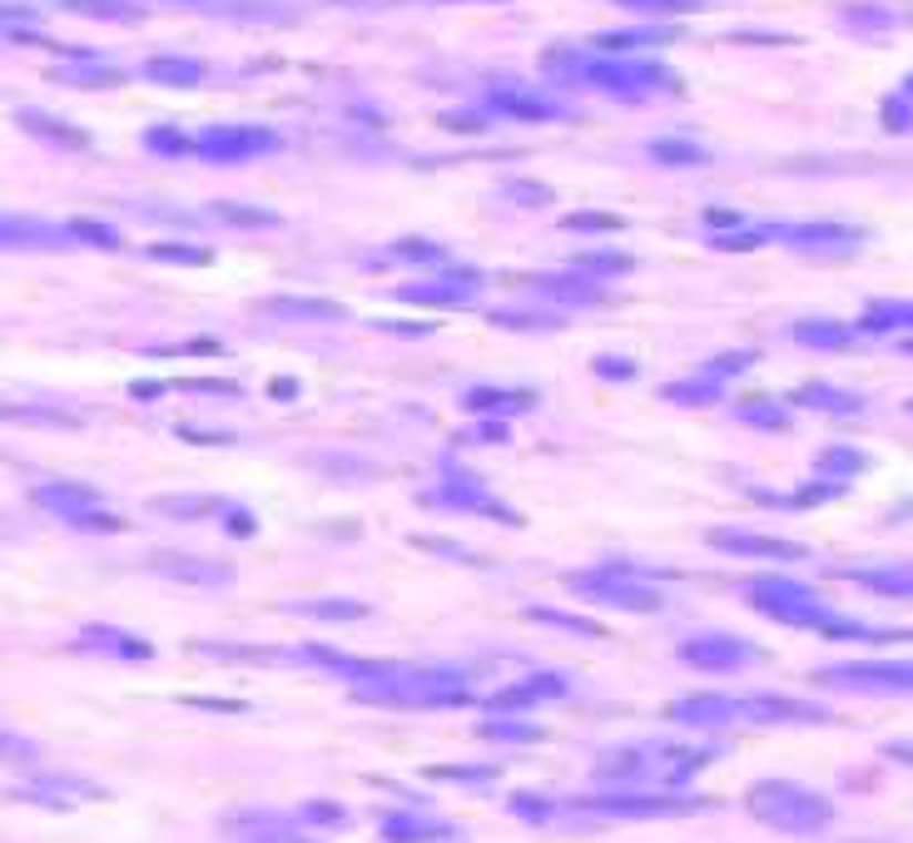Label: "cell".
Returning <instances> with one entry per match:
<instances>
[{
    "label": "cell",
    "mask_w": 913,
    "mask_h": 843,
    "mask_svg": "<svg viewBox=\"0 0 913 843\" xmlns=\"http://www.w3.org/2000/svg\"><path fill=\"white\" fill-rule=\"evenodd\" d=\"M343 675L363 705L437 709V705H467L471 700V670H457V665L357 660V665H343Z\"/></svg>",
    "instance_id": "6da1fadb"
},
{
    "label": "cell",
    "mask_w": 913,
    "mask_h": 843,
    "mask_svg": "<svg viewBox=\"0 0 913 843\" xmlns=\"http://www.w3.org/2000/svg\"><path fill=\"white\" fill-rule=\"evenodd\" d=\"M745 601L755 611L775 615L779 625H799V631H819L829 641H899V631H879V625H864L854 615H839L834 605L819 601L815 585L795 581V575H760V581L745 585Z\"/></svg>",
    "instance_id": "7a4b0ae2"
},
{
    "label": "cell",
    "mask_w": 913,
    "mask_h": 843,
    "mask_svg": "<svg viewBox=\"0 0 913 843\" xmlns=\"http://www.w3.org/2000/svg\"><path fill=\"white\" fill-rule=\"evenodd\" d=\"M675 725L695 729H730V725H795V719H815L824 725L829 709L815 700H795V695H685L671 705Z\"/></svg>",
    "instance_id": "3957f363"
},
{
    "label": "cell",
    "mask_w": 913,
    "mask_h": 843,
    "mask_svg": "<svg viewBox=\"0 0 913 843\" xmlns=\"http://www.w3.org/2000/svg\"><path fill=\"white\" fill-rule=\"evenodd\" d=\"M710 759H715V749H695V745H625V749L601 754V774L615 789L651 794V789H681Z\"/></svg>",
    "instance_id": "277c9868"
},
{
    "label": "cell",
    "mask_w": 913,
    "mask_h": 843,
    "mask_svg": "<svg viewBox=\"0 0 913 843\" xmlns=\"http://www.w3.org/2000/svg\"><path fill=\"white\" fill-rule=\"evenodd\" d=\"M745 809H750L760 824L779 829V834H824L834 824V804L815 789L795 784V779H765L745 794Z\"/></svg>",
    "instance_id": "5b68a950"
},
{
    "label": "cell",
    "mask_w": 913,
    "mask_h": 843,
    "mask_svg": "<svg viewBox=\"0 0 913 843\" xmlns=\"http://www.w3.org/2000/svg\"><path fill=\"white\" fill-rule=\"evenodd\" d=\"M571 80H581V85H596L606 90V95H621V100H645L655 95V90L671 85V75H665L655 60H601V55H577L567 60Z\"/></svg>",
    "instance_id": "8992f818"
},
{
    "label": "cell",
    "mask_w": 913,
    "mask_h": 843,
    "mask_svg": "<svg viewBox=\"0 0 913 843\" xmlns=\"http://www.w3.org/2000/svg\"><path fill=\"white\" fill-rule=\"evenodd\" d=\"M567 585L596 605H615V611H661V601H665L661 585L645 581L641 571H631V565H621V561L596 565V571H577Z\"/></svg>",
    "instance_id": "52a82bcc"
},
{
    "label": "cell",
    "mask_w": 913,
    "mask_h": 843,
    "mask_svg": "<svg viewBox=\"0 0 913 843\" xmlns=\"http://www.w3.org/2000/svg\"><path fill=\"white\" fill-rule=\"evenodd\" d=\"M815 685L824 690H849V695H894L909 700L913 695V660H844L815 670Z\"/></svg>",
    "instance_id": "ba28073f"
},
{
    "label": "cell",
    "mask_w": 913,
    "mask_h": 843,
    "mask_svg": "<svg viewBox=\"0 0 913 843\" xmlns=\"http://www.w3.org/2000/svg\"><path fill=\"white\" fill-rule=\"evenodd\" d=\"M30 497H35L40 511L60 517L65 527H80V531H120L125 527V521L105 507V497H100L95 487H80V481H40Z\"/></svg>",
    "instance_id": "9c48e42d"
},
{
    "label": "cell",
    "mask_w": 913,
    "mask_h": 843,
    "mask_svg": "<svg viewBox=\"0 0 913 843\" xmlns=\"http://www.w3.org/2000/svg\"><path fill=\"white\" fill-rule=\"evenodd\" d=\"M681 660L691 665V670L735 675V670H745V665H760L765 651L760 645H750V641H740V635L701 631V635H691V641H681Z\"/></svg>",
    "instance_id": "30bf717a"
},
{
    "label": "cell",
    "mask_w": 913,
    "mask_h": 843,
    "mask_svg": "<svg viewBox=\"0 0 913 843\" xmlns=\"http://www.w3.org/2000/svg\"><path fill=\"white\" fill-rule=\"evenodd\" d=\"M577 814H596V819H671V814H691L695 799L681 794H641V789H621V794H601V799H577Z\"/></svg>",
    "instance_id": "8fae6325"
},
{
    "label": "cell",
    "mask_w": 913,
    "mask_h": 843,
    "mask_svg": "<svg viewBox=\"0 0 913 843\" xmlns=\"http://www.w3.org/2000/svg\"><path fill=\"white\" fill-rule=\"evenodd\" d=\"M279 135L263 125H214V129H199L194 135V154L204 159H219V164H234V159H259V154H273L279 149Z\"/></svg>",
    "instance_id": "7c38bea8"
},
{
    "label": "cell",
    "mask_w": 913,
    "mask_h": 843,
    "mask_svg": "<svg viewBox=\"0 0 913 843\" xmlns=\"http://www.w3.org/2000/svg\"><path fill=\"white\" fill-rule=\"evenodd\" d=\"M477 293H481V273H471V269H457V263H443V269L433 273V279H423V283H407L403 293V303H427V308H467V303H477Z\"/></svg>",
    "instance_id": "4fadbf2b"
},
{
    "label": "cell",
    "mask_w": 913,
    "mask_h": 843,
    "mask_svg": "<svg viewBox=\"0 0 913 843\" xmlns=\"http://www.w3.org/2000/svg\"><path fill=\"white\" fill-rule=\"evenodd\" d=\"M765 239H779V243H789V249H799V253H815V259H839V253L859 249L864 233L849 229V223L819 219V223H795V229H765Z\"/></svg>",
    "instance_id": "5bb4252c"
},
{
    "label": "cell",
    "mask_w": 913,
    "mask_h": 843,
    "mask_svg": "<svg viewBox=\"0 0 913 843\" xmlns=\"http://www.w3.org/2000/svg\"><path fill=\"white\" fill-rule=\"evenodd\" d=\"M427 507H453V511H487V517H507L501 507H491V491L481 487L471 471L443 467V481L427 491Z\"/></svg>",
    "instance_id": "9a60e30c"
},
{
    "label": "cell",
    "mask_w": 913,
    "mask_h": 843,
    "mask_svg": "<svg viewBox=\"0 0 913 843\" xmlns=\"http://www.w3.org/2000/svg\"><path fill=\"white\" fill-rule=\"evenodd\" d=\"M710 547L720 551H735V556H775V561H799L805 556V547H795V541H775V537H750V531H710Z\"/></svg>",
    "instance_id": "2e32d148"
},
{
    "label": "cell",
    "mask_w": 913,
    "mask_h": 843,
    "mask_svg": "<svg viewBox=\"0 0 913 843\" xmlns=\"http://www.w3.org/2000/svg\"><path fill=\"white\" fill-rule=\"evenodd\" d=\"M75 645H80V651H100V655H110V660H129V665L149 660V645L139 641V635L115 631V625H90V631H80V635H75Z\"/></svg>",
    "instance_id": "e0dca14e"
},
{
    "label": "cell",
    "mask_w": 913,
    "mask_h": 843,
    "mask_svg": "<svg viewBox=\"0 0 913 843\" xmlns=\"http://www.w3.org/2000/svg\"><path fill=\"white\" fill-rule=\"evenodd\" d=\"M567 695V680L561 675H531V680H521V685H511V690H501V695H491V709L497 715H517V709H531V705H541V700H561Z\"/></svg>",
    "instance_id": "ac0fdd59"
},
{
    "label": "cell",
    "mask_w": 913,
    "mask_h": 843,
    "mask_svg": "<svg viewBox=\"0 0 913 843\" xmlns=\"http://www.w3.org/2000/svg\"><path fill=\"white\" fill-rule=\"evenodd\" d=\"M383 834L393 843H453L457 829L443 824V819H427V814H387Z\"/></svg>",
    "instance_id": "d6986e66"
},
{
    "label": "cell",
    "mask_w": 913,
    "mask_h": 843,
    "mask_svg": "<svg viewBox=\"0 0 913 843\" xmlns=\"http://www.w3.org/2000/svg\"><path fill=\"white\" fill-rule=\"evenodd\" d=\"M154 571L174 575V581H189V585H224L229 581V565L219 561H194V556H149Z\"/></svg>",
    "instance_id": "ffe728a7"
},
{
    "label": "cell",
    "mask_w": 913,
    "mask_h": 843,
    "mask_svg": "<svg viewBox=\"0 0 913 843\" xmlns=\"http://www.w3.org/2000/svg\"><path fill=\"white\" fill-rule=\"evenodd\" d=\"M795 407H815V413H834V417H849V413H864V397L859 393H839L829 383H809L795 393Z\"/></svg>",
    "instance_id": "44dd1931"
},
{
    "label": "cell",
    "mask_w": 913,
    "mask_h": 843,
    "mask_svg": "<svg viewBox=\"0 0 913 843\" xmlns=\"http://www.w3.org/2000/svg\"><path fill=\"white\" fill-rule=\"evenodd\" d=\"M497 115H521V119H557L561 105H551V100L531 95V90H497V95L487 100Z\"/></svg>",
    "instance_id": "7402d4cb"
},
{
    "label": "cell",
    "mask_w": 913,
    "mask_h": 843,
    "mask_svg": "<svg viewBox=\"0 0 913 843\" xmlns=\"http://www.w3.org/2000/svg\"><path fill=\"white\" fill-rule=\"evenodd\" d=\"M789 333H795V343H805V347H834V353L854 343V327L829 323V318H809V323H795Z\"/></svg>",
    "instance_id": "603a6c76"
},
{
    "label": "cell",
    "mask_w": 913,
    "mask_h": 843,
    "mask_svg": "<svg viewBox=\"0 0 913 843\" xmlns=\"http://www.w3.org/2000/svg\"><path fill=\"white\" fill-rule=\"evenodd\" d=\"M20 799H40V804H75V799H90L95 789L80 784V779H40V784L15 789Z\"/></svg>",
    "instance_id": "cb8c5ba5"
},
{
    "label": "cell",
    "mask_w": 913,
    "mask_h": 843,
    "mask_svg": "<svg viewBox=\"0 0 913 843\" xmlns=\"http://www.w3.org/2000/svg\"><path fill=\"white\" fill-rule=\"evenodd\" d=\"M720 393H725V377L715 373V367H705L701 377H685V383H675L665 397H671V403H691V407H701V403H715Z\"/></svg>",
    "instance_id": "d4e9b609"
},
{
    "label": "cell",
    "mask_w": 913,
    "mask_h": 843,
    "mask_svg": "<svg viewBox=\"0 0 913 843\" xmlns=\"http://www.w3.org/2000/svg\"><path fill=\"white\" fill-rule=\"evenodd\" d=\"M894 327H913V303H874L854 333H894Z\"/></svg>",
    "instance_id": "484cf974"
},
{
    "label": "cell",
    "mask_w": 913,
    "mask_h": 843,
    "mask_svg": "<svg viewBox=\"0 0 913 843\" xmlns=\"http://www.w3.org/2000/svg\"><path fill=\"white\" fill-rule=\"evenodd\" d=\"M537 397L531 393H491V387H477V393H467V407L471 413H521V407H531Z\"/></svg>",
    "instance_id": "4316f807"
},
{
    "label": "cell",
    "mask_w": 913,
    "mask_h": 843,
    "mask_svg": "<svg viewBox=\"0 0 913 843\" xmlns=\"http://www.w3.org/2000/svg\"><path fill=\"white\" fill-rule=\"evenodd\" d=\"M149 80H164V85H199V80H204V65H199V60H174V55H164V60H149Z\"/></svg>",
    "instance_id": "83f0119b"
},
{
    "label": "cell",
    "mask_w": 913,
    "mask_h": 843,
    "mask_svg": "<svg viewBox=\"0 0 913 843\" xmlns=\"http://www.w3.org/2000/svg\"><path fill=\"white\" fill-rule=\"evenodd\" d=\"M854 471H864V451H854V447L819 451V477H834L839 487H844V477H854Z\"/></svg>",
    "instance_id": "f1b7e54d"
},
{
    "label": "cell",
    "mask_w": 913,
    "mask_h": 843,
    "mask_svg": "<svg viewBox=\"0 0 913 843\" xmlns=\"http://www.w3.org/2000/svg\"><path fill=\"white\" fill-rule=\"evenodd\" d=\"M299 611L323 615V621H363L367 605H363V601H303Z\"/></svg>",
    "instance_id": "f546056e"
},
{
    "label": "cell",
    "mask_w": 913,
    "mask_h": 843,
    "mask_svg": "<svg viewBox=\"0 0 913 843\" xmlns=\"http://www.w3.org/2000/svg\"><path fill=\"white\" fill-rule=\"evenodd\" d=\"M651 154H655V159H671V164H705V159H710V154L695 149L691 139H655Z\"/></svg>",
    "instance_id": "4dcf8cb0"
},
{
    "label": "cell",
    "mask_w": 913,
    "mask_h": 843,
    "mask_svg": "<svg viewBox=\"0 0 913 843\" xmlns=\"http://www.w3.org/2000/svg\"><path fill=\"white\" fill-rule=\"evenodd\" d=\"M740 417L750 422V427H789V413L779 403H765V397H755V403H740Z\"/></svg>",
    "instance_id": "1f68e13d"
},
{
    "label": "cell",
    "mask_w": 913,
    "mask_h": 843,
    "mask_svg": "<svg viewBox=\"0 0 913 843\" xmlns=\"http://www.w3.org/2000/svg\"><path fill=\"white\" fill-rule=\"evenodd\" d=\"M65 10H85V15H115V20H129L135 15V6H125V0H60Z\"/></svg>",
    "instance_id": "d6a6232c"
},
{
    "label": "cell",
    "mask_w": 913,
    "mask_h": 843,
    "mask_svg": "<svg viewBox=\"0 0 913 843\" xmlns=\"http://www.w3.org/2000/svg\"><path fill=\"white\" fill-rule=\"evenodd\" d=\"M35 754V745L20 735H10V729H0V759H30Z\"/></svg>",
    "instance_id": "836d02e7"
},
{
    "label": "cell",
    "mask_w": 913,
    "mask_h": 843,
    "mask_svg": "<svg viewBox=\"0 0 913 843\" xmlns=\"http://www.w3.org/2000/svg\"><path fill=\"white\" fill-rule=\"evenodd\" d=\"M487 735H491V739H537V729H531V725H517V719H497Z\"/></svg>",
    "instance_id": "e575fe53"
},
{
    "label": "cell",
    "mask_w": 913,
    "mask_h": 843,
    "mask_svg": "<svg viewBox=\"0 0 913 843\" xmlns=\"http://www.w3.org/2000/svg\"><path fill=\"white\" fill-rule=\"evenodd\" d=\"M621 6H635V10H701L705 0H621Z\"/></svg>",
    "instance_id": "d590c367"
},
{
    "label": "cell",
    "mask_w": 913,
    "mask_h": 843,
    "mask_svg": "<svg viewBox=\"0 0 913 843\" xmlns=\"http://www.w3.org/2000/svg\"><path fill=\"white\" fill-rule=\"evenodd\" d=\"M596 373H606V377H635V363H615V357H606V363H596Z\"/></svg>",
    "instance_id": "8d00e7d4"
},
{
    "label": "cell",
    "mask_w": 913,
    "mask_h": 843,
    "mask_svg": "<svg viewBox=\"0 0 913 843\" xmlns=\"http://www.w3.org/2000/svg\"><path fill=\"white\" fill-rule=\"evenodd\" d=\"M0 20H30L25 10H15V6H0Z\"/></svg>",
    "instance_id": "74e56055"
},
{
    "label": "cell",
    "mask_w": 913,
    "mask_h": 843,
    "mask_svg": "<svg viewBox=\"0 0 913 843\" xmlns=\"http://www.w3.org/2000/svg\"><path fill=\"white\" fill-rule=\"evenodd\" d=\"M909 95H913V75H909Z\"/></svg>",
    "instance_id": "f35d334b"
}]
</instances>
